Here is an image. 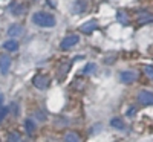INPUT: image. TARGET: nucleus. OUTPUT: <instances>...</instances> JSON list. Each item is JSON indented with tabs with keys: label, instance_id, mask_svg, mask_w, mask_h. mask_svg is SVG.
Wrapping results in <instances>:
<instances>
[{
	"label": "nucleus",
	"instance_id": "f257e3e1",
	"mask_svg": "<svg viewBox=\"0 0 153 142\" xmlns=\"http://www.w3.org/2000/svg\"><path fill=\"white\" fill-rule=\"evenodd\" d=\"M32 21L35 24H38V26H42V28H52V26H55L54 16L46 14V12H35V14L32 16Z\"/></svg>",
	"mask_w": 153,
	"mask_h": 142
},
{
	"label": "nucleus",
	"instance_id": "f03ea898",
	"mask_svg": "<svg viewBox=\"0 0 153 142\" xmlns=\"http://www.w3.org/2000/svg\"><path fill=\"white\" fill-rule=\"evenodd\" d=\"M78 41H80V37L75 35V34H72V35H68L66 38H63L61 43H60V47H61L63 50H68V49L74 47Z\"/></svg>",
	"mask_w": 153,
	"mask_h": 142
},
{
	"label": "nucleus",
	"instance_id": "7ed1b4c3",
	"mask_svg": "<svg viewBox=\"0 0 153 142\" xmlns=\"http://www.w3.org/2000/svg\"><path fill=\"white\" fill-rule=\"evenodd\" d=\"M138 102L143 106H153V92L141 90V92L138 93Z\"/></svg>",
	"mask_w": 153,
	"mask_h": 142
},
{
	"label": "nucleus",
	"instance_id": "20e7f679",
	"mask_svg": "<svg viewBox=\"0 0 153 142\" xmlns=\"http://www.w3.org/2000/svg\"><path fill=\"white\" fill-rule=\"evenodd\" d=\"M32 84H34L37 89L43 90V89H46V87L49 86V78H48L46 75H35L34 78H32Z\"/></svg>",
	"mask_w": 153,
	"mask_h": 142
},
{
	"label": "nucleus",
	"instance_id": "39448f33",
	"mask_svg": "<svg viewBox=\"0 0 153 142\" xmlns=\"http://www.w3.org/2000/svg\"><path fill=\"white\" fill-rule=\"evenodd\" d=\"M136 78H138L136 72H132V70H124V72L120 73V80H121V83H124V84H130V83H133Z\"/></svg>",
	"mask_w": 153,
	"mask_h": 142
},
{
	"label": "nucleus",
	"instance_id": "423d86ee",
	"mask_svg": "<svg viewBox=\"0 0 153 142\" xmlns=\"http://www.w3.org/2000/svg\"><path fill=\"white\" fill-rule=\"evenodd\" d=\"M9 66H11V58H9V55L2 54V55H0V72H2L3 75L8 73Z\"/></svg>",
	"mask_w": 153,
	"mask_h": 142
},
{
	"label": "nucleus",
	"instance_id": "0eeeda50",
	"mask_svg": "<svg viewBox=\"0 0 153 142\" xmlns=\"http://www.w3.org/2000/svg\"><path fill=\"white\" fill-rule=\"evenodd\" d=\"M97 28H98L97 21H95V20H91V21L83 23V24H81V28H80V31H81V32H84V34H92Z\"/></svg>",
	"mask_w": 153,
	"mask_h": 142
},
{
	"label": "nucleus",
	"instance_id": "6e6552de",
	"mask_svg": "<svg viewBox=\"0 0 153 142\" xmlns=\"http://www.w3.org/2000/svg\"><path fill=\"white\" fill-rule=\"evenodd\" d=\"M23 26H20V24L14 23V24H11V26L8 28V35L9 37H22L23 35Z\"/></svg>",
	"mask_w": 153,
	"mask_h": 142
},
{
	"label": "nucleus",
	"instance_id": "1a4fd4ad",
	"mask_svg": "<svg viewBox=\"0 0 153 142\" xmlns=\"http://www.w3.org/2000/svg\"><path fill=\"white\" fill-rule=\"evenodd\" d=\"M138 21L141 24L152 23L153 21V14H149V12H139V14H138Z\"/></svg>",
	"mask_w": 153,
	"mask_h": 142
},
{
	"label": "nucleus",
	"instance_id": "9d476101",
	"mask_svg": "<svg viewBox=\"0 0 153 142\" xmlns=\"http://www.w3.org/2000/svg\"><path fill=\"white\" fill-rule=\"evenodd\" d=\"M9 11H11L12 16H22L23 12H25V6L20 5V3H12L9 6Z\"/></svg>",
	"mask_w": 153,
	"mask_h": 142
},
{
	"label": "nucleus",
	"instance_id": "9b49d317",
	"mask_svg": "<svg viewBox=\"0 0 153 142\" xmlns=\"http://www.w3.org/2000/svg\"><path fill=\"white\" fill-rule=\"evenodd\" d=\"M3 47H5L6 50H9V52H16V50L19 49V43H17L16 40H6V41L3 43Z\"/></svg>",
	"mask_w": 153,
	"mask_h": 142
},
{
	"label": "nucleus",
	"instance_id": "f8f14e48",
	"mask_svg": "<svg viewBox=\"0 0 153 142\" xmlns=\"http://www.w3.org/2000/svg\"><path fill=\"white\" fill-rule=\"evenodd\" d=\"M110 125H112L113 128H117V130H124V128H126L124 122H123L120 118H113V119L110 121Z\"/></svg>",
	"mask_w": 153,
	"mask_h": 142
},
{
	"label": "nucleus",
	"instance_id": "ddd939ff",
	"mask_svg": "<svg viewBox=\"0 0 153 142\" xmlns=\"http://www.w3.org/2000/svg\"><path fill=\"white\" fill-rule=\"evenodd\" d=\"M25 128H26V133H28V135H32V133L35 132V124H34V121H32V119H26V121H25Z\"/></svg>",
	"mask_w": 153,
	"mask_h": 142
},
{
	"label": "nucleus",
	"instance_id": "4468645a",
	"mask_svg": "<svg viewBox=\"0 0 153 142\" xmlns=\"http://www.w3.org/2000/svg\"><path fill=\"white\" fill-rule=\"evenodd\" d=\"M65 142H80V136L74 132H71L65 136Z\"/></svg>",
	"mask_w": 153,
	"mask_h": 142
},
{
	"label": "nucleus",
	"instance_id": "2eb2a0df",
	"mask_svg": "<svg viewBox=\"0 0 153 142\" xmlns=\"http://www.w3.org/2000/svg\"><path fill=\"white\" fill-rule=\"evenodd\" d=\"M75 6H76V8H74L75 12H83V11L86 9V2H83V0H76Z\"/></svg>",
	"mask_w": 153,
	"mask_h": 142
},
{
	"label": "nucleus",
	"instance_id": "dca6fc26",
	"mask_svg": "<svg viewBox=\"0 0 153 142\" xmlns=\"http://www.w3.org/2000/svg\"><path fill=\"white\" fill-rule=\"evenodd\" d=\"M95 69H97V66H95L94 63H87V64H86V67L83 69V75L92 73V72H95Z\"/></svg>",
	"mask_w": 153,
	"mask_h": 142
},
{
	"label": "nucleus",
	"instance_id": "f3484780",
	"mask_svg": "<svg viewBox=\"0 0 153 142\" xmlns=\"http://www.w3.org/2000/svg\"><path fill=\"white\" fill-rule=\"evenodd\" d=\"M118 21H121L123 24H127V16L124 14L123 11H120V12H118Z\"/></svg>",
	"mask_w": 153,
	"mask_h": 142
},
{
	"label": "nucleus",
	"instance_id": "a211bd4d",
	"mask_svg": "<svg viewBox=\"0 0 153 142\" xmlns=\"http://www.w3.org/2000/svg\"><path fill=\"white\" fill-rule=\"evenodd\" d=\"M8 107H0V122H2L3 119H5V116L8 115Z\"/></svg>",
	"mask_w": 153,
	"mask_h": 142
},
{
	"label": "nucleus",
	"instance_id": "6ab92c4d",
	"mask_svg": "<svg viewBox=\"0 0 153 142\" xmlns=\"http://www.w3.org/2000/svg\"><path fill=\"white\" fill-rule=\"evenodd\" d=\"M144 72H146V75L149 76V78L153 80V67H152V66H146V67H144Z\"/></svg>",
	"mask_w": 153,
	"mask_h": 142
},
{
	"label": "nucleus",
	"instance_id": "aec40b11",
	"mask_svg": "<svg viewBox=\"0 0 153 142\" xmlns=\"http://www.w3.org/2000/svg\"><path fill=\"white\" fill-rule=\"evenodd\" d=\"M19 139H20V138H19L17 133H11V135H9V141H11V142H19Z\"/></svg>",
	"mask_w": 153,
	"mask_h": 142
},
{
	"label": "nucleus",
	"instance_id": "412c9836",
	"mask_svg": "<svg viewBox=\"0 0 153 142\" xmlns=\"http://www.w3.org/2000/svg\"><path fill=\"white\" fill-rule=\"evenodd\" d=\"M12 112H14V115L17 116V113H19L17 112V104H12Z\"/></svg>",
	"mask_w": 153,
	"mask_h": 142
},
{
	"label": "nucleus",
	"instance_id": "4be33fe9",
	"mask_svg": "<svg viewBox=\"0 0 153 142\" xmlns=\"http://www.w3.org/2000/svg\"><path fill=\"white\" fill-rule=\"evenodd\" d=\"M135 112H136V110H135V109H130V110H129V112H127V115H129V116H132V115H133V113H135Z\"/></svg>",
	"mask_w": 153,
	"mask_h": 142
},
{
	"label": "nucleus",
	"instance_id": "5701e85b",
	"mask_svg": "<svg viewBox=\"0 0 153 142\" xmlns=\"http://www.w3.org/2000/svg\"><path fill=\"white\" fill-rule=\"evenodd\" d=\"M2 101H3V95L0 93V107H2Z\"/></svg>",
	"mask_w": 153,
	"mask_h": 142
}]
</instances>
